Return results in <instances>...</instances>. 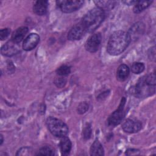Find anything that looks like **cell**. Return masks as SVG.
Returning <instances> with one entry per match:
<instances>
[{"mask_svg":"<svg viewBox=\"0 0 156 156\" xmlns=\"http://www.w3.org/2000/svg\"><path fill=\"white\" fill-rule=\"evenodd\" d=\"M130 42L127 32L118 30L113 32L108 41L107 51L112 55H117L121 54L129 46Z\"/></svg>","mask_w":156,"mask_h":156,"instance_id":"1","label":"cell"},{"mask_svg":"<svg viewBox=\"0 0 156 156\" xmlns=\"http://www.w3.org/2000/svg\"><path fill=\"white\" fill-rule=\"evenodd\" d=\"M155 73H150L141 77L136 85V96L139 98H145L154 94L155 91Z\"/></svg>","mask_w":156,"mask_h":156,"instance_id":"2","label":"cell"},{"mask_svg":"<svg viewBox=\"0 0 156 156\" xmlns=\"http://www.w3.org/2000/svg\"><path fill=\"white\" fill-rule=\"evenodd\" d=\"M104 18L105 13L104 10L99 7H96L88 12L83 17L80 23L86 32H91L101 25Z\"/></svg>","mask_w":156,"mask_h":156,"instance_id":"3","label":"cell"},{"mask_svg":"<svg viewBox=\"0 0 156 156\" xmlns=\"http://www.w3.org/2000/svg\"><path fill=\"white\" fill-rule=\"evenodd\" d=\"M46 124L49 132L56 137H64L68 133L66 124L57 118L49 117L46 120Z\"/></svg>","mask_w":156,"mask_h":156,"instance_id":"4","label":"cell"},{"mask_svg":"<svg viewBox=\"0 0 156 156\" xmlns=\"http://www.w3.org/2000/svg\"><path fill=\"white\" fill-rule=\"evenodd\" d=\"M57 6L64 13H71L79 9L83 5V1L79 0H59L56 1Z\"/></svg>","mask_w":156,"mask_h":156,"instance_id":"5","label":"cell"},{"mask_svg":"<svg viewBox=\"0 0 156 156\" xmlns=\"http://www.w3.org/2000/svg\"><path fill=\"white\" fill-rule=\"evenodd\" d=\"M126 102L125 98H122L118 108L113 112L108 118V123L112 126L118 125L124 116V105Z\"/></svg>","mask_w":156,"mask_h":156,"instance_id":"6","label":"cell"},{"mask_svg":"<svg viewBox=\"0 0 156 156\" xmlns=\"http://www.w3.org/2000/svg\"><path fill=\"white\" fill-rule=\"evenodd\" d=\"M102 36L100 33L93 34L85 43V49L87 51L93 53L96 52L101 44Z\"/></svg>","mask_w":156,"mask_h":156,"instance_id":"7","label":"cell"},{"mask_svg":"<svg viewBox=\"0 0 156 156\" xmlns=\"http://www.w3.org/2000/svg\"><path fill=\"white\" fill-rule=\"evenodd\" d=\"M20 51V46L18 43L13 40L9 41L2 46L1 49L2 55L6 57H11L16 54Z\"/></svg>","mask_w":156,"mask_h":156,"instance_id":"8","label":"cell"},{"mask_svg":"<svg viewBox=\"0 0 156 156\" xmlns=\"http://www.w3.org/2000/svg\"><path fill=\"white\" fill-rule=\"evenodd\" d=\"M142 124L140 121L127 119L122 124L123 130L127 133H135L141 130Z\"/></svg>","mask_w":156,"mask_h":156,"instance_id":"9","label":"cell"},{"mask_svg":"<svg viewBox=\"0 0 156 156\" xmlns=\"http://www.w3.org/2000/svg\"><path fill=\"white\" fill-rule=\"evenodd\" d=\"M86 30L81 23L74 25L69 31L68 38L69 40H80L85 34Z\"/></svg>","mask_w":156,"mask_h":156,"instance_id":"10","label":"cell"},{"mask_svg":"<svg viewBox=\"0 0 156 156\" xmlns=\"http://www.w3.org/2000/svg\"><path fill=\"white\" fill-rule=\"evenodd\" d=\"M40 41V37L37 34H30L24 40L23 48L25 51H30L34 49Z\"/></svg>","mask_w":156,"mask_h":156,"instance_id":"11","label":"cell"},{"mask_svg":"<svg viewBox=\"0 0 156 156\" xmlns=\"http://www.w3.org/2000/svg\"><path fill=\"white\" fill-rule=\"evenodd\" d=\"M144 29V24L143 23L138 22L134 24L127 32L130 41L138 39L143 33Z\"/></svg>","mask_w":156,"mask_h":156,"instance_id":"12","label":"cell"},{"mask_svg":"<svg viewBox=\"0 0 156 156\" xmlns=\"http://www.w3.org/2000/svg\"><path fill=\"white\" fill-rule=\"evenodd\" d=\"M48 7V2L47 1H37L34 5L33 10L37 15H43L47 12Z\"/></svg>","mask_w":156,"mask_h":156,"instance_id":"13","label":"cell"},{"mask_svg":"<svg viewBox=\"0 0 156 156\" xmlns=\"http://www.w3.org/2000/svg\"><path fill=\"white\" fill-rule=\"evenodd\" d=\"M28 32V28L25 26H22L16 29L12 35V40L19 43L24 38V36Z\"/></svg>","mask_w":156,"mask_h":156,"instance_id":"14","label":"cell"},{"mask_svg":"<svg viewBox=\"0 0 156 156\" xmlns=\"http://www.w3.org/2000/svg\"><path fill=\"white\" fill-rule=\"evenodd\" d=\"M71 142L68 138L66 137V136L62 137L59 143V147L62 155H68L71 149Z\"/></svg>","mask_w":156,"mask_h":156,"instance_id":"15","label":"cell"},{"mask_svg":"<svg viewBox=\"0 0 156 156\" xmlns=\"http://www.w3.org/2000/svg\"><path fill=\"white\" fill-rule=\"evenodd\" d=\"M129 68L125 64L121 65L116 71V78L119 81L125 80L129 75Z\"/></svg>","mask_w":156,"mask_h":156,"instance_id":"16","label":"cell"},{"mask_svg":"<svg viewBox=\"0 0 156 156\" xmlns=\"http://www.w3.org/2000/svg\"><path fill=\"white\" fill-rule=\"evenodd\" d=\"M152 2V1H136L134 7L133 12L135 13H139L147 8Z\"/></svg>","mask_w":156,"mask_h":156,"instance_id":"17","label":"cell"},{"mask_svg":"<svg viewBox=\"0 0 156 156\" xmlns=\"http://www.w3.org/2000/svg\"><path fill=\"white\" fill-rule=\"evenodd\" d=\"M91 155H103L104 151L103 147L98 140H96L92 144L90 148Z\"/></svg>","mask_w":156,"mask_h":156,"instance_id":"18","label":"cell"},{"mask_svg":"<svg viewBox=\"0 0 156 156\" xmlns=\"http://www.w3.org/2000/svg\"><path fill=\"white\" fill-rule=\"evenodd\" d=\"M144 65L141 62H135L131 66V70L134 74H140L144 70Z\"/></svg>","mask_w":156,"mask_h":156,"instance_id":"19","label":"cell"},{"mask_svg":"<svg viewBox=\"0 0 156 156\" xmlns=\"http://www.w3.org/2000/svg\"><path fill=\"white\" fill-rule=\"evenodd\" d=\"M54 154V150L49 146H44L41 147L37 155H53Z\"/></svg>","mask_w":156,"mask_h":156,"instance_id":"20","label":"cell"},{"mask_svg":"<svg viewBox=\"0 0 156 156\" xmlns=\"http://www.w3.org/2000/svg\"><path fill=\"white\" fill-rule=\"evenodd\" d=\"M71 72L70 68L67 65H62L57 68L56 70V73L58 75L61 76H67Z\"/></svg>","mask_w":156,"mask_h":156,"instance_id":"21","label":"cell"},{"mask_svg":"<svg viewBox=\"0 0 156 156\" xmlns=\"http://www.w3.org/2000/svg\"><path fill=\"white\" fill-rule=\"evenodd\" d=\"M88 109V105L86 102H82L79 105L77 108V111L79 113L82 114L85 113Z\"/></svg>","mask_w":156,"mask_h":156,"instance_id":"22","label":"cell"},{"mask_svg":"<svg viewBox=\"0 0 156 156\" xmlns=\"http://www.w3.org/2000/svg\"><path fill=\"white\" fill-rule=\"evenodd\" d=\"M10 33V30L8 28L2 29L0 31V38L1 40L6 39Z\"/></svg>","mask_w":156,"mask_h":156,"instance_id":"23","label":"cell"},{"mask_svg":"<svg viewBox=\"0 0 156 156\" xmlns=\"http://www.w3.org/2000/svg\"><path fill=\"white\" fill-rule=\"evenodd\" d=\"M55 84L58 88H62L66 84V79L63 77H57L55 79Z\"/></svg>","mask_w":156,"mask_h":156,"instance_id":"24","label":"cell"},{"mask_svg":"<svg viewBox=\"0 0 156 156\" xmlns=\"http://www.w3.org/2000/svg\"><path fill=\"white\" fill-rule=\"evenodd\" d=\"M91 128L90 126H87L83 130V137L86 139H88L91 135Z\"/></svg>","mask_w":156,"mask_h":156,"instance_id":"25","label":"cell"},{"mask_svg":"<svg viewBox=\"0 0 156 156\" xmlns=\"http://www.w3.org/2000/svg\"><path fill=\"white\" fill-rule=\"evenodd\" d=\"M136 1H122L123 3L127 4V5H134Z\"/></svg>","mask_w":156,"mask_h":156,"instance_id":"26","label":"cell"},{"mask_svg":"<svg viewBox=\"0 0 156 156\" xmlns=\"http://www.w3.org/2000/svg\"><path fill=\"white\" fill-rule=\"evenodd\" d=\"M3 142V138H2V135H1V144Z\"/></svg>","mask_w":156,"mask_h":156,"instance_id":"27","label":"cell"}]
</instances>
